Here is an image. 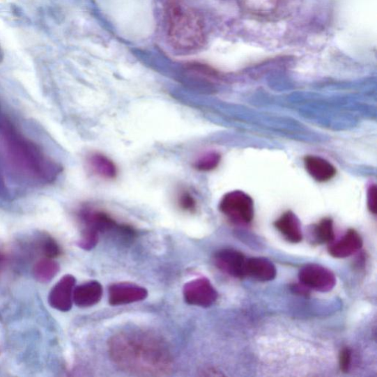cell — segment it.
I'll return each mask as SVG.
<instances>
[{"label": "cell", "instance_id": "obj_18", "mask_svg": "<svg viewBox=\"0 0 377 377\" xmlns=\"http://www.w3.org/2000/svg\"><path fill=\"white\" fill-rule=\"evenodd\" d=\"M314 236L318 243H332L334 240L333 221L324 218L315 226Z\"/></svg>", "mask_w": 377, "mask_h": 377}, {"label": "cell", "instance_id": "obj_13", "mask_svg": "<svg viewBox=\"0 0 377 377\" xmlns=\"http://www.w3.org/2000/svg\"><path fill=\"white\" fill-rule=\"evenodd\" d=\"M275 226L288 242L298 243L302 241L303 235L300 222L292 212L284 213L276 221Z\"/></svg>", "mask_w": 377, "mask_h": 377}, {"label": "cell", "instance_id": "obj_20", "mask_svg": "<svg viewBox=\"0 0 377 377\" xmlns=\"http://www.w3.org/2000/svg\"><path fill=\"white\" fill-rule=\"evenodd\" d=\"M178 203L181 209L185 211L193 213L197 210V201L187 191L180 193Z\"/></svg>", "mask_w": 377, "mask_h": 377}, {"label": "cell", "instance_id": "obj_10", "mask_svg": "<svg viewBox=\"0 0 377 377\" xmlns=\"http://www.w3.org/2000/svg\"><path fill=\"white\" fill-rule=\"evenodd\" d=\"M362 238L358 232L354 229H349L343 238L331 243L329 253L334 258H346L357 252L362 248Z\"/></svg>", "mask_w": 377, "mask_h": 377}, {"label": "cell", "instance_id": "obj_6", "mask_svg": "<svg viewBox=\"0 0 377 377\" xmlns=\"http://www.w3.org/2000/svg\"><path fill=\"white\" fill-rule=\"evenodd\" d=\"M183 294L187 304L201 307H211L218 295L210 281L206 278L187 282L185 285Z\"/></svg>", "mask_w": 377, "mask_h": 377}, {"label": "cell", "instance_id": "obj_3", "mask_svg": "<svg viewBox=\"0 0 377 377\" xmlns=\"http://www.w3.org/2000/svg\"><path fill=\"white\" fill-rule=\"evenodd\" d=\"M3 134L9 157L22 170L38 180H54L59 168L33 143L10 128L6 127Z\"/></svg>", "mask_w": 377, "mask_h": 377}, {"label": "cell", "instance_id": "obj_4", "mask_svg": "<svg viewBox=\"0 0 377 377\" xmlns=\"http://www.w3.org/2000/svg\"><path fill=\"white\" fill-rule=\"evenodd\" d=\"M220 210L235 223L249 224L254 215V201L249 194L233 191L221 200Z\"/></svg>", "mask_w": 377, "mask_h": 377}, {"label": "cell", "instance_id": "obj_24", "mask_svg": "<svg viewBox=\"0 0 377 377\" xmlns=\"http://www.w3.org/2000/svg\"><path fill=\"white\" fill-rule=\"evenodd\" d=\"M301 283V282H300ZM291 290L296 294L302 295H308L309 294V289L306 287L303 284H293Z\"/></svg>", "mask_w": 377, "mask_h": 377}, {"label": "cell", "instance_id": "obj_19", "mask_svg": "<svg viewBox=\"0 0 377 377\" xmlns=\"http://www.w3.org/2000/svg\"><path fill=\"white\" fill-rule=\"evenodd\" d=\"M220 160V155L217 153H206L194 163V167L199 171H211L219 165Z\"/></svg>", "mask_w": 377, "mask_h": 377}, {"label": "cell", "instance_id": "obj_11", "mask_svg": "<svg viewBox=\"0 0 377 377\" xmlns=\"http://www.w3.org/2000/svg\"><path fill=\"white\" fill-rule=\"evenodd\" d=\"M102 296V287L100 282L91 281L74 289L73 301L79 307H89L97 305Z\"/></svg>", "mask_w": 377, "mask_h": 377}, {"label": "cell", "instance_id": "obj_14", "mask_svg": "<svg viewBox=\"0 0 377 377\" xmlns=\"http://www.w3.org/2000/svg\"><path fill=\"white\" fill-rule=\"evenodd\" d=\"M305 165L310 176L318 182L329 181L337 173L335 167L330 162L315 155H307L305 158Z\"/></svg>", "mask_w": 377, "mask_h": 377}, {"label": "cell", "instance_id": "obj_15", "mask_svg": "<svg viewBox=\"0 0 377 377\" xmlns=\"http://www.w3.org/2000/svg\"><path fill=\"white\" fill-rule=\"evenodd\" d=\"M87 163L90 170L103 179L112 180L118 176V168L105 155L92 153L88 157Z\"/></svg>", "mask_w": 377, "mask_h": 377}, {"label": "cell", "instance_id": "obj_16", "mask_svg": "<svg viewBox=\"0 0 377 377\" xmlns=\"http://www.w3.org/2000/svg\"><path fill=\"white\" fill-rule=\"evenodd\" d=\"M243 7L253 14L266 16L275 13L282 0H241Z\"/></svg>", "mask_w": 377, "mask_h": 377}, {"label": "cell", "instance_id": "obj_23", "mask_svg": "<svg viewBox=\"0 0 377 377\" xmlns=\"http://www.w3.org/2000/svg\"><path fill=\"white\" fill-rule=\"evenodd\" d=\"M368 207L370 212L376 214V187L372 185L368 191Z\"/></svg>", "mask_w": 377, "mask_h": 377}, {"label": "cell", "instance_id": "obj_9", "mask_svg": "<svg viewBox=\"0 0 377 377\" xmlns=\"http://www.w3.org/2000/svg\"><path fill=\"white\" fill-rule=\"evenodd\" d=\"M75 282V278L72 275H66L61 279L49 295V303L52 307L61 311L71 309Z\"/></svg>", "mask_w": 377, "mask_h": 377}, {"label": "cell", "instance_id": "obj_8", "mask_svg": "<svg viewBox=\"0 0 377 377\" xmlns=\"http://www.w3.org/2000/svg\"><path fill=\"white\" fill-rule=\"evenodd\" d=\"M148 295L146 288L137 284H114L109 289V302L113 306L128 305L145 300Z\"/></svg>", "mask_w": 377, "mask_h": 377}, {"label": "cell", "instance_id": "obj_22", "mask_svg": "<svg viewBox=\"0 0 377 377\" xmlns=\"http://www.w3.org/2000/svg\"><path fill=\"white\" fill-rule=\"evenodd\" d=\"M44 252L47 258L54 259L57 257L61 250L58 243L53 239H47L44 245Z\"/></svg>", "mask_w": 377, "mask_h": 377}, {"label": "cell", "instance_id": "obj_2", "mask_svg": "<svg viewBox=\"0 0 377 377\" xmlns=\"http://www.w3.org/2000/svg\"><path fill=\"white\" fill-rule=\"evenodd\" d=\"M167 31L169 43L180 52L200 49L205 43L203 20L190 7L173 1L166 10Z\"/></svg>", "mask_w": 377, "mask_h": 377}, {"label": "cell", "instance_id": "obj_7", "mask_svg": "<svg viewBox=\"0 0 377 377\" xmlns=\"http://www.w3.org/2000/svg\"><path fill=\"white\" fill-rule=\"evenodd\" d=\"M247 259L235 249H226L217 252L214 256L215 266L226 274L236 278H244L246 275Z\"/></svg>", "mask_w": 377, "mask_h": 377}, {"label": "cell", "instance_id": "obj_12", "mask_svg": "<svg viewBox=\"0 0 377 377\" xmlns=\"http://www.w3.org/2000/svg\"><path fill=\"white\" fill-rule=\"evenodd\" d=\"M277 274V268L270 260L262 257L247 259L246 275L260 282L274 280Z\"/></svg>", "mask_w": 377, "mask_h": 377}, {"label": "cell", "instance_id": "obj_1", "mask_svg": "<svg viewBox=\"0 0 377 377\" xmlns=\"http://www.w3.org/2000/svg\"><path fill=\"white\" fill-rule=\"evenodd\" d=\"M109 353L125 372L141 376H164L173 369L170 348L157 334L144 330H127L113 335Z\"/></svg>", "mask_w": 377, "mask_h": 377}, {"label": "cell", "instance_id": "obj_5", "mask_svg": "<svg viewBox=\"0 0 377 377\" xmlns=\"http://www.w3.org/2000/svg\"><path fill=\"white\" fill-rule=\"evenodd\" d=\"M300 282L309 290L321 293L331 291L336 284V277L327 268L318 265H307L298 272Z\"/></svg>", "mask_w": 377, "mask_h": 377}, {"label": "cell", "instance_id": "obj_17", "mask_svg": "<svg viewBox=\"0 0 377 377\" xmlns=\"http://www.w3.org/2000/svg\"><path fill=\"white\" fill-rule=\"evenodd\" d=\"M59 264L53 259L47 258L41 260L34 267L35 278L40 282H48L58 274Z\"/></svg>", "mask_w": 377, "mask_h": 377}, {"label": "cell", "instance_id": "obj_21", "mask_svg": "<svg viewBox=\"0 0 377 377\" xmlns=\"http://www.w3.org/2000/svg\"><path fill=\"white\" fill-rule=\"evenodd\" d=\"M352 362V352L348 348L342 349L339 356V365L341 371L344 373L348 372Z\"/></svg>", "mask_w": 377, "mask_h": 377}]
</instances>
